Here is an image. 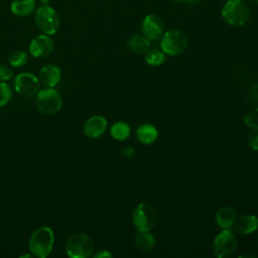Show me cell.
<instances>
[{"label":"cell","instance_id":"obj_1","mask_svg":"<svg viewBox=\"0 0 258 258\" xmlns=\"http://www.w3.org/2000/svg\"><path fill=\"white\" fill-rule=\"evenodd\" d=\"M54 242V235L49 227L38 228L30 237L29 250L30 252L38 257H46L52 250Z\"/></svg>","mask_w":258,"mask_h":258},{"label":"cell","instance_id":"obj_2","mask_svg":"<svg viewBox=\"0 0 258 258\" xmlns=\"http://www.w3.org/2000/svg\"><path fill=\"white\" fill-rule=\"evenodd\" d=\"M66 252L73 258H88L94 250V243L90 236L85 233H74L66 242Z\"/></svg>","mask_w":258,"mask_h":258},{"label":"cell","instance_id":"obj_3","mask_svg":"<svg viewBox=\"0 0 258 258\" xmlns=\"http://www.w3.org/2000/svg\"><path fill=\"white\" fill-rule=\"evenodd\" d=\"M224 20L233 26H242L250 18V9L243 0H229L222 9Z\"/></svg>","mask_w":258,"mask_h":258},{"label":"cell","instance_id":"obj_4","mask_svg":"<svg viewBox=\"0 0 258 258\" xmlns=\"http://www.w3.org/2000/svg\"><path fill=\"white\" fill-rule=\"evenodd\" d=\"M157 223V213L149 203L139 204L133 212V224L139 232H149Z\"/></svg>","mask_w":258,"mask_h":258},{"label":"cell","instance_id":"obj_5","mask_svg":"<svg viewBox=\"0 0 258 258\" xmlns=\"http://www.w3.org/2000/svg\"><path fill=\"white\" fill-rule=\"evenodd\" d=\"M35 103L37 109L45 115H53L57 113L62 104L59 93L48 87L37 92Z\"/></svg>","mask_w":258,"mask_h":258},{"label":"cell","instance_id":"obj_6","mask_svg":"<svg viewBox=\"0 0 258 258\" xmlns=\"http://www.w3.org/2000/svg\"><path fill=\"white\" fill-rule=\"evenodd\" d=\"M35 23L44 34L51 35L59 28V16L52 7L43 4L35 12Z\"/></svg>","mask_w":258,"mask_h":258},{"label":"cell","instance_id":"obj_7","mask_svg":"<svg viewBox=\"0 0 258 258\" xmlns=\"http://www.w3.org/2000/svg\"><path fill=\"white\" fill-rule=\"evenodd\" d=\"M188 44L186 35L180 30H169L163 34L160 45L162 50L170 55H178L182 53Z\"/></svg>","mask_w":258,"mask_h":258},{"label":"cell","instance_id":"obj_8","mask_svg":"<svg viewBox=\"0 0 258 258\" xmlns=\"http://www.w3.org/2000/svg\"><path fill=\"white\" fill-rule=\"evenodd\" d=\"M236 249H237V239L231 231L225 230L215 238L213 250H214V254L218 258L230 257L235 253Z\"/></svg>","mask_w":258,"mask_h":258},{"label":"cell","instance_id":"obj_9","mask_svg":"<svg viewBox=\"0 0 258 258\" xmlns=\"http://www.w3.org/2000/svg\"><path fill=\"white\" fill-rule=\"evenodd\" d=\"M15 91L23 97H31L39 91V80L34 75L22 73L14 79Z\"/></svg>","mask_w":258,"mask_h":258},{"label":"cell","instance_id":"obj_10","mask_svg":"<svg viewBox=\"0 0 258 258\" xmlns=\"http://www.w3.org/2000/svg\"><path fill=\"white\" fill-rule=\"evenodd\" d=\"M143 35L149 40H156L160 38L164 32V22L156 14L147 15L141 25Z\"/></svg>","mask_w":258,"mask_h":258},{"label":"cell","instance_id":"obj_11","mask_svg":"<svg viewBox=\"0 0 258 258\" xmlns=\"http://www.w3.org/2000/svg\"><path fill=\"white\" fill-rule=\"evenodd\" d=\"M54 47L53 40L47 34H41L34 37L29 44V51L34 57L48 56Z\"/></svg>","mask_w":258,"mask_h":258},{"label":"cell","instance_id":"obj_12","mask_svg":"<svg viewBox=\"0 0 258 258\" xmlns=\"http://www.w3.org/2000/svg\"><path fill=\"white\" fill-rule=\"evenodd\" d=\"M107 128V120L100 115H95L87 120L84 126V133L88 138H98L104 134Z\"/></svg>","mask_w":258,"mask_h":258},{"label":"cell","instance_id":"obj_13","mask_svg":"<svg viewBox=\"0 0 258 258\" xmlns=\"http://www.w3.org/2000/svg\"><path fill=\"white\" fill-rule=\"evenodd\" d=\"M61 78L60 70L58 69L57 66L53 63H49L44 66L38 74V80L39 83H41L44 87L48 88H53L55 87Z\"/></svg>","mask_w":258,"mask_h":258},{"label":"cell","instance_id":"obj_14","mask_svg":"<svg viewBox=\"0 0 258 258\" xmlns=\"http://www.w3.org/2000/svg\"><path fill=\"white\" fill-rule=\"evenodd\" d=\"M233 226L235 231L239 234H251L258 228V218L253 215H244L236 219Z\"/></svg>","mask_w":258,"mask_h":258},{"label":"cell","instance_id":"obj_15","mask_svg":"<svg viewBox=\"0 0 258 258\" xmlns=\"http://www.w3.org/2000/svg\"><path fill=\"white\" fill-rule=\"evenodd\" d=\"M237 218L236 211L229 206L222 207L216 214V221L219 227L223 229H228L235 223Z\"/></svg>","mask_w":258,"mask_h":258},{"label":"cell","instance_id":"obj_16","mask_svg":"<svg viewBox=\"0 0 258 258\" xmlns=\"http://www.w3.org/2000/svg\"><path fill=\"white\" fill-rule=\"evenodd\" d=\"M35 0H12L10 8L17 16H28L35 9Z\"/></svg>","mask_w":258,"mask_h":258},{"label":"cell","instance_id":"obj_17","mask_svg":"<svg viewBox=\"0 0 258 258\" xmlns=\"http://www.w3.org/2000/svg\"><path fill=\"white\" fill-rule=\"evenodd\" d=\"M137 138L144 144H150L154 142L158 136L157 129L151 124H143L137 128Z\"/></svg>","mask_w":258,"mask_h":258},{"label":"cell","instance_id":"obj_18","mask_svg":"<svg viewBox=\"0 0 258 258\" xmlns=\"http://www.w3.org/2000/svg\"><path fill=\"white\" fill-rule=\"evenodd\" d=\"M128 44H129V48L131 49V51L138 53V54L146 52L150 47L149 39L147 37H145L144 35H140V34L131 36Z\"/></svg>","mask_w":258,"mask_h":258},{"label":"cell","instance_id":"obj_19","mask_svg":"<svg viewBox=\"0 0 258 258\" xmlns=\"http://www.w3.org/2000/svg\"><path fill=\"white\" fill-rule=\"evenodd\" d=\"M154 244H155V239L148 232H140L135 237V245L140 251H143V252L150 251L153 248Z\"/></svg>","mask_w":258,"mask_h":258},{"label":"cell","instance_id":"obj_20","mask_svg":"<svg viewBox=\"0 0 258 258\" xmlns=\"http://www.w3.org/2000/svg\"><path fill=\"white\" fill-rule=\"evenodd\" d=\"M111 135L116 140H126L130 135V127L124 122H117L111 127Z\"/></svg>","mask_w":258,"mask_h":258},{"label":"cell","instance_id":"obj_21","mask_svg":"<svg viewBox=\"0 0 258 258\" xmlns=\"http://www.w3.org/2000/svg\"><path fill=\"white\" fill-rule=\"evenodd\" d=\"M165 59L164 53L159 49H148L145 55V61L153 67L160 66Z\"/></svg>","mask_w":258,"mask_h":258},{"label":"cell","instance_id":"obj_22","mask_svg":"<svg viewBox=\"0 0 258 258\" xmlns=\"http://www.w3.org/2000/svg\"><path fill=\"white\" fill-rule=\"evenodd\" d=\"M28 56L23 50H15L9 56V63L14 68H22L27 63Z\"/></svg>","mask_w":258,"mask_h":258},{"label":"cell","instance_id":"obj_23","mask_svg":"<svg viewBox=\"0 0 258 258\" xmlns=\"http://www.w3.org/2000/svg\"><path fill=\"white\" fill-rule=\"evenodd\" d=\"M12 97V90L9 85L5 82L0 83V107L5 106L9 103Z\"/></svg>","mask_w":258,"mask_h":258},{"label":"cell","instance_id":"obj_24","mask_svg":"<svg viewBox=\"0 0 258 258\" xmlns=\"http://www.w3.org/2000/svg\"><path fill=\"white\" fill-rule=\"evenodd\" d=\"M247 99L252 108L258 112V83H254L250 86L247 93Z\"/></svg>","mask_w":258,"mask_h":258},{"label":"cell","instance_id":"obj_25","mask_svg":"<svg viewBox=\"0 0 258 258\" xmlns=\"http://www.w3.org/2000/svg\"><path fill=\"white\" fill-rule=\"evenodd\" d=\"M244 122L253 129L258 128V114L254 112H249L244 116Z\"/></svg>","mask_w":258,"mask_h":258},{"label":"cell","instance_id":"obj_26","mask_svg":"<svg viewBox=\"0 0 258 258\" xmlns=\"http://www.w3.org/2000/svg\"><path fill=\"white\" fill-rule=\"evenodd\" d=\"M249 146L253 150H258V128L253 129L248 136Z\"/></svg>","mask_w":258,"mask_h":258},{"label":"cell","instance_id":"obj_27","mask_svg":"<svg viewBox=\"0 0 258 258\" xmlns=\"http://www.w3.org/2000/svg\"><path fill=\"white\" fill-rule=\"evenodd\" d=\"M12 77H13L12 70L8 66L1 64L0 66V81L6 82V81L10 80Z\"/></svg>","mask_w":258,"mask_h":258},{"label":"cell","instance_id":"obj_28","mask_svg":"<svg viewBox=\"0 0 258 258\" xmlns=\"http://www.w3.org/2000/svg\"><path fill=\"white\" fill-rule=\"evenodd\" d=\"M121 154L127 158H131L135 155V149H133L132 147H124L121 150Z\"/></svg>","mask_w":258,"mask_h":258},{"label":"cell","instance_id":"obj_29","mask_svg":"<svg viewBox=\"0 0 258 258\" xmlns=\"http://www.w3.org/2000/svg\"><path fill=\"white\" fill-rule=\"evenodd\" d=\"M95 258H104V257H112V254L107 250H100L96 254H94Z\"/></svg>","mask_w":258,"mask_h":258},{"label":"cell","instance_id":"obj_30","mask_svg":"<svg viewBox=\"0 0 258 258\" xmlns=\"http://www.w3.org/2000/svg\"><path fill=\"white\" fill-rule=\"evenodd\" d=\"M174 1H176V2H184V3H186V4H198V3H200L202 0H174Z\"/></svg>","mask_w":258,"mask_h":258},{"label":"cell","instance_id":"obj_31","mask_svg":"<svg viewBox=\"0 0 258 258\" xmlns=\"http://www.w3.org/2000/svg\"><path fill=\"white\" fill-rule=\"evenodd\" d=\"M240 257H241V258H243V257H250V258H254L255 256H254V255H250V254H243V255H241Z\"/></svg>","mask_w":258,"mask_h":258},{"label":"cell","instance_id":"obj_32","mask_svg":"<svg viewBox=\"0 0 258 258\" xmlns=\"http://www.w3.org/2000/svg\"><path fill=\"white\" fill-rule=\"evenodd\" d=\"M42 2V4H47L48 3V0H40Z\"/></svg>","mask_w":258,"mask_h":258}]
</instances>
